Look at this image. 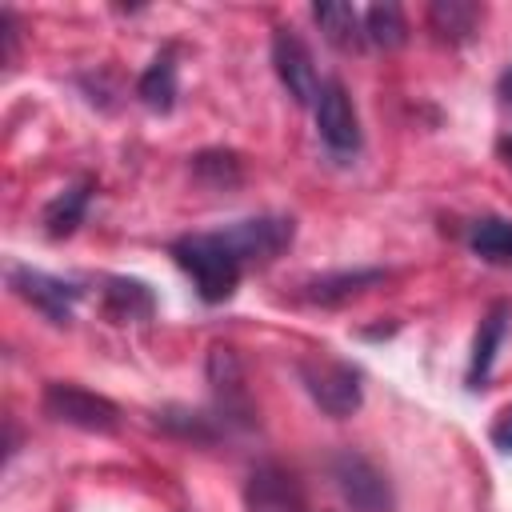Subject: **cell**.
<instances>
[{"instance_id": "obj_18", "label": "cell", "mask_w": 512, "mask_h": 512, "mask_svg": "<svg viewBox=\"0 0 512 512\" xmlns=\"http://www.w3.org/2000/svg\"><path fill=\"white\" fill-rule=\"evenodd\" d=\"M88 200H92V180H80V184L64 188L56 200H48V208H44V228H48V236H68V232H76V224H80L84 212H88Z\"/></svg>"}, {"instance_id": "obj_15", "label": "cell", "mask_w": 512, "mask_h": 512, "mask_svg": "<svg viewBox=\"0 0 512 512\" xmlns=\"http://www.w3.org/2000/svg\"><path fill=\"white\" fill-rule=\"evenodd\" d=\"M388 272L384 268H356V272H332V276H320L308 284V300L316 304H340L348 296H360L368 292L372 284H380Z\"/></svg>"}, {"instance_id": "obj_23", "label": "cell", "mask_w": 512, "mask_h": 512, "mask_svg": "<svg viewBox=\"0 0 512 512\" xmlns=\"http://www.w3.org/2000/svg\"><path fill=\"white\" fill-rule=\"evenodd\" d=\"M496 92H500V100L512 108V64L500 72V80H496Z\"/></svg>"}, {"instance_id": "obj_12", "label": "cell", "mask_w": 512, "mask_h": 512, "mask_svg": "<svg viewBox=\"0 0 512 512\" xmlns=\"http://www.w3.org/2000/svg\"><path fill=\"white\" fill-rule=\"evenodd\" d=\"M320 32L328 36V44H336L340 52H356L364 44V12H356L352 4H340V0H324L312 8Z\"/></svg>"}, {"instance_id": "obj_5", "label": "cell", "mask_w": 512, "mask_h": 512, "mask_svg": "<svg viewBox=\"0 0 512 512\" xmlns=\"http://www.w3.org/2000/svg\"><path fill=\"white\" fill-rule=\"evenodd\" d=\"M220 236L228 240V248H232V252L240 256V264L248 268V264H268V260H276V256L292 244L296 224H292V216L268 212V216L236 220V224L220 228Z\"/></svg>"}, {"instance_id": "obj_21", "label": "cell", "mask_w": 512, "mask_h": 512, "mask_svg": "<svg viewBox=\"0 0 512 512\" xmlns=\"http://www.w3.org/2000/svg\"><path fill=\"white\" fill-rule=\"evenodd\" d=\"M160 424L168 428V432H176V436H188V440H200V444H208V440H216V428L208 424V416H200V412H164L160 416Z\"/></svg>"}, {"instance_id": "obj_9", "label": "cell", "mask_w": 512, "mask_h": 512, "mask_svg": "<svg viewBox=\"0 0 512 512\" xmlns=\"http://www.w3.org/2000/svg\"><path fill=\"white\" fill-rule=\"evenodd\" d=\"M244 512H308L300 480L280 464H256L244 484Z\"/></svg>"}, {"instance_id": "obj_13", "label": "cell", "mask_w": 512, "mask_h": 512, "mask_svg": "<svg viewBox=\"0 0 512 512\" xmlns=\"http://www.w3.org/2000/svg\"><path fill=\"white\" fill-rule=\"evenodd\" d=\"M104 312H108L116 324L148 320V316L156 312V300H152L148 284L128 280V276H112V280L104 284Z\"/></svg>"}, {"instance_id": "obj_2", "label": "cell", "mask_w": 512, "mask_h": 512, "mask_svg": "<svg viewBox=\"0 0 512 512\" xmlns=\"http://www.w3.org/2000/svg\"><path fill=\"white\" fill-rule=\"evenodd\" d=\"M328 472H332V484H336V492L344 496V504L352 512H392L396 508V496H392L388 476L364 452L340 448L328 460Z\"/></svg>"}, {"instance_id": "obj_17", "label": "cell", "mask_w": 512, "mask_h": 512, "mask_svg": "<svg viewBox=\"0 0 512 512\" xmlns=\"http://www.w3.org/2000/svg\"><path fill=\"white\" fill-rule=\"evenodd\" d=\"M476 20H480V8L468 0H436L428 8V24H432L436 40H448V44L468 40L476 32Z\"/></svg>"}, {"instance_id": "obj_14", "label": "cell", "mask_w": 512, "mask_h": 512, "mask_svg": "<svg viewBox=\"0 0 512 512\" xmlns=\"http://www.w3.org/2000/svg\"><path fill=\"white\" fill-rule=\"evenodd\" d=\"M176 92H180V84H176V60H172V48H164V52L140 72L136 96H140V104H148L152 112H172Z\"/></svg>"}, {"instance_id": "obj_22", "label": "cell", "mask_w": 512, "mask_h": 512, "mask_svg": "<svg viewBox=\"0 0 512 512\" xmlns=\"http://www.w3.org/2000/svg\"><path fill=\"white\" fill-rule=\"evenodd\" d=\"M492 444L500 448V452H512V404L500 412V420L492 424Z\"/></svg>"}, {"instance_id": "obj_11", "label": "cell", "mask_w": 512, "mask_h": 512, "mask_svg": "<svg viewBox=\"0 0 512 512\" xmlns=\"http://www.w3.org/2000/svg\"><path fill=\"white\" fill-rule=\"evenodd\" d=\"M508 316H512L508 304H492L488 316L480 320L476 340H472V360H468V384H472V388H480V384L488 380L492 360H496V352H500V344H504V332H508Z\"/></svg>"}, {"instance_id": "obj_8", "label": "cell", "mask_w": 512, "mask_h": 512, "mask_svg": "<svg viewBox=\"0 0 512 512\" xmlns=\"http://www.w3.org/2000/svg\"><path fill=\"white\" fill-rule=\"evenodd\" d=\"M8 288L20 300H28L32 308H40L52 324H68L72 320V308L80 300V288L76 284L60 280V276H48L40 268H24V264H12L8 268Z\"/></svg>"}, {"instance_id": "obj_16", "label": "cell", "mask_w": 512, "mask_h": 512, "mask_svg": "<svg viewBox=\"0 0 512 512\" xmlns=\"http://www.w3.org/2000/svg\"><path fill=\"white\" fill-rule=\"evenodd\" d=\"M468 248L488 264H512V220L504 216H480L468 228Z\"/></svg>"}, {"instance_id": "obj_7", "label": "cell", "mask_w": 512, "mask_h": 512, "mask_svg": "<svg viewBox=\"0 0 512 512\" xmlns=\"http://www.w3.org/2000/svg\"><path fill=\"white\" fill-rule=\"evenodd\" d=\"M272 64H276V76H280L284 92L300 108H312L316 96H320V80H316V64H312L308 44L292 28H276L272 32Z\"/></svg>"}, {"instance_id": "obj_20", "label": "cell", "mask_w": 512, "mask_h": 512, "mask_svg": "<svg viewBox=\"0 0 512 512\" xmlns=\"http://www.w3.org/2000/svg\"><path fill=\"white\" fill-rule=\"evenodd\" d=\"M192 172L208 188H236L244 180V168H240V156L236 152H200L192 160Z\"/></svg>"}, {"instance_id": "obj_19", "label": "cell", "mask_w": 512, "mask_h": 512, "mask_svg": "<svg viewBox=\"0 0 512 512\" xmlns=\"http://www.w3.org/2000/svg\"><path fill=\"white\" fill-rule=\"evenodd\" d=\"M408 40V20L400 4H372L364 8V44L372 48H400Z\"/></svg>"}, {"instance_id": "obj_1", "label": "cell", "mask_w": 512, "mask_h": 512, "mask_svg": "<svg viewBox=\"0 0 512 512\" xmlns=\"http://www.w3.org/2000/svg\"><path fill=\"white\" fill-rule=\"evenodd\" d=\"M172 260L188 272V280H192V288H196V296L204 304H224L236 292L240 276H244L240 256L228 248V240L220 232L180 236L172 244Z\"/></svg>"}, {"instance_id": "obj_4", "label": "cell", "mask_w": 512, "mask_h": 512, "mask_svg": "<svg viewBox=\"0 0 512 512\" xmlns=\"http://www.w3.org/2000/svg\"><path fill=\"white\" fill-rule=\"evenodd\" d=\"M44 412L52 420L84 428V432H116V424H120V408L108 396L88 392L80 384H64V380H52L44 388Z\"/></svg>"}, {"instance_id": "obj_24", "label": "cell", "mask_w": 512, "mask_h": 512, "mask_svg": "<svg viewBox=\"0 0 512 512\" xmlns=\"http://www.w3.org/2000/svg\"><path fill=\"white\" fill-rule=\"evenodd\" d=\"M500 152H504V156L512 160V140H504V144H500Z\"/></svg>"}, {"instance_id": "obj_6", "label": "cell", "mask_w": 512, "mask_h": 512, "mask_svg": "<svg viewBox=\"0 0 512 512\" xmlns=\"http://www.w3.org/2000/svg\"><path fill=\"white\" fill-rule=\"evenodd\" d=\"M312 112H316L320 140L336 156H356L360 152V116H356V104H352V96H348V88L340 80H324L320 84V96H316Z\"/></svg>"}, {"instance_id": "obj_3", "label": "cell", "mask_w": 512, "mask_h": 512, "mask_svg": "<svg viewBox=\"0 0 512 512\" xmlns=\"http://www.w3.org/2000/svg\"><path fill=\"white\" fill-rule=\"evenodd\" d=\"M296 372H300L308 396L316 400V408L328 412V416H336V420L352 416V412L364 404L360 372H356L352 364H344V360H324V356H316V360H300Z\"/></svg>"}, {"instance_id": "obj_10", "label": "cell", "mask_w": 512, "mask_h": 512, "mask_svg": "<svg viewBox=\"0 0 512 512\" xmlns=\"http://www.w3.org/2000/svg\"><path fill=\"white\" fill-rule=\"evenodd\" d=\"M208 380H212V392H216V404L228 420H248L252 408H248V392H244V372H240V360L232 348H212L208 356Z\"/></svg>"}]
</instances>
